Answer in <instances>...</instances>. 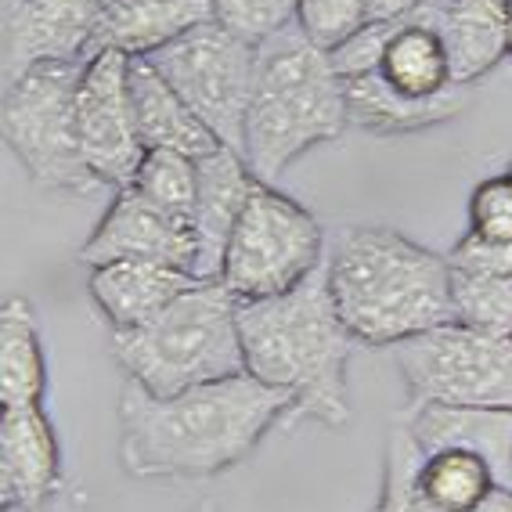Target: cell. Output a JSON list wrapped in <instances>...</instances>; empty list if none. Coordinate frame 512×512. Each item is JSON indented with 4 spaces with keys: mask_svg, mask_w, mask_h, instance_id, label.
<instances>
[{
    "mask_svg": "<svg viewBox=\"0 0 512 512\" xmlns=\"http://www.w3.org/2000/svg\"><path fill=\"white\" fill-rule=\"evenodd\" d=\"M289 412L293 397L249 372L174 397L127 379L116 404L119 466L138 480H213L242 466Z\"/></svg>",
    "mask_w": 512,
    "mask_h": 512,
    "instance_id": "1",
    "label": "cell"
},
{
    "mask_svg": "<svg viewBox=\"0 0 512 512\" xmlns=\"http://www.w3.org/2000/svg\"><path fill=\"white\" fill-rule=\"evenodd\" d=\"M339 321L361 347H397L455 321L451 260L394 228H343L325 256Z\"/></svg>",
    "mask_w": 512,
    "mask_h": 512,
    "instance_id": "2",
    "label": "cell"
},
{
    "mask_svg": "<svg viewBox=\"0 0 512 512\" xmlns=\"http://www.w3.org/2000/svg\"><path fill=\"white\" fill-rule=\"evenodd\" d=\"M246 372L293 397L289 422L343 430L350 422V354L354 336L339 321L325 267L293 293L238 303Z\"/></svg>",
    "mask_w": 512,
    "mask_h": 512,
    "instance_id": "3",
    "label": "cell"
},
{
    "mask_svg": "<svg viewBox=\"0 0 512 512\" xmlns=\"http://www.w3.org/2000/svg\"><path fill=\"white\" fill-rule=\"evenodd\" d=\"M347 127V83L329 51L314 47L296 26L260 44L242 148L260 181L275 184L307 148L336 141Z\"/></svg>",
    "mask_w": 512,
    "mask_h": 512,
    "instance_id": "4",
    "label": "cell"
},
{
    "mask_svg": "<svg viewBox=\"0 0 512 512\" xmlns=\"http://www.w3.org/2000/svg\"><path fill=\"white\" fill-rule=\"evenodd\" d=\"M112 357L127 379L156 397L242 375L238 300L220 282H195L148 325L112 332Z\"/></svg>",
    "mask_w": 512,
    "mask_h": 512,
    "instance_id": "5",
    "label": "cell"
},
{
    "mask_svg": "<svg viewBox=\"0 0 512 512\" xmlns=\"http://www.w3.org/2000/svg\"><path fill=\"white\" fill-rule=\"evenodd\" d=\"M87 62H37L4 80V141L44 192L94 195L101 181L87 170L76 134V94Z\"/></svg>",
    "mask_w": 512,
    "mask_h": 512,
    "instance_id": "6",
    "label": "cell"
},
{
    "mask_svg": "<svg viewBox=\"0 0 512 512\" xmlns=\"http://www.w3.org/2000/svg\"><path fill=\"white\" fill-rule=\"evenodd\" d=\"M325 231L303 202L260 181L224 249L217 282L238 303L293 293L325 267Z\"/></svg>",
    "mask_w": 512,
    "mask_h": 512,
    "instance_id": "7",
    "label": "cell"
},
{
    "mask_svg": "<svg viewBox=\"0 0 512 512\" xmlns=\"http://www.w3.org/2000/svg\"><path fill=\"white\" fill-rule=\"evenodd\" d=\"M394 361L408 390V404L512 412V339L448 321L408 343H397Z\"/></svg>",
    "mask_w": 512,
    "mask_h": 512,
    "instance_id": "8",
    "label": "cell"
},
{
    "mask_svg": "<svg viewBox=\"0 0 512 512\" xmlns=\"http://www.w3.org/2000/svg\"><path fill=\"white\" fill-rule=\"evenodd\" d=\"M256 51L260 47L224 29L220 22H202L163 51L148 55L184 105L210 127L220 145L246 148V116L253 98Z\"/></svg>",
    "mask_w": 512,
    "mask_h": 512,
    "instance_id": "9",
    "label": "cell"
},
{
    "mask_svg": "<svg viewBox=\"0 0 512 512\" xmlns=\"http://www.w3.org/2000/svg\"><path fill=\"white\" fill-rule=\"evenodd\" d=\"M130 55L98 51L83 65L80 94H76V134H80L83 163L101 188H123L138 177L145 145L138 138L134 105H130Z\"/></svg>",
    "mask_w": 512,
    "mask_h": 512,
    "instance_id": "10",
    "label": "cell"
},
{
    "mask_svg": "<svg viewBox=\"0 0 512 512\" xmlns=\"http://www.w3.org/2000/svg\"><path fill=\"white\" fill-rule=\"evenodd\" d=\"M76 256L87 267H105L116 260H156V264L192 271L195 228L156 206L141 188L123 184Z\"/></svg>",
    "mask_w": 512,
    "mask_h": 512,
    "instance_id": "11",
    "label": "cell"
},
{
    "mask_svg": "<svg viewBox=\"0 0 512 512\" xmlns=\"http://www.w3.org/2000/svg\"><path fill=\"white\" fill-rule=\"evenodd\" d=\"M112 0H4V80L37 62H87Z\"/></svg>",
    "mask_w": 512,
    "mask_h": 512,
    "instance_id": "12",
    "label": "cell"
},
{
    "mask_svg": "<svg viewBox=\"0 0 512 512\" xmlns=\"http://www.w3.org/2000/svg\"><path fill=\"white\" fill-rule=\"evenodd\" d=\"M65 484L62 444L44 404L4 408L0 419V502L4 512H44Z\"/></svg>",
    "mask_w": 512,
    "mask_h": 512,
    "instance_id": "13",
    "label": "cell"
},
{
    "mask_svg": "<svg viewBox=\"0 0 512 512\" xmlns=\"http://www.w3.org/2000/svg\"><path fill=\"white\" fill-rule=\"evenodd\" d=\"M199 166V199H195V267L199 282H217L224 267V249L235 231L238 217L246 210L249 195L260 177L249 170L246 156L235 148L220 145L210 156L195 159Z\"/></svg>",
    "mask_w": 512,
    "mask_h": 512,
    "instance_id": "14",
    "label": "cell"
},
{
    "mask_svg": "<svg viewBox=\"0 0 512 512\" xmlns=\"http://www.w3.org/2000/svg\"><path fill=\"white\" fill-rule=\"evenodd\" d=\"M195 282L199 278L184 267L156 264V260H116V264L91 267L87 293L112 332H130L163 314Z\"/></svg>",
    "mask_w": 512,
    "mask_h": 512,
    "instance_id": "15",
    "label": "cell"
},
{
    "mask_svg": "<svg viewBox=\"0 0 512 512\" xmlns=\"http://www.w3.org/2000/svg\"><path fill=\"white\" fill-rule=\"evenodd\" d=\"M397 419L408 426L419 451L469 448L491 462L498 484L512 487V412L509 408H451L408 404Z\"/></svg>",
    "mask_w": 512,
    "mask_h": 512,
    "instance_id": "16",
    "label": "cell"
},
{
    "mask_svg": "<svg viewBox=\"0 0 512 512\" xmlns=\"http://www.w3.org/2000/svg\"><path fill=\"white\" fill-rule=\"evenodd\" d=\"M469 101H473V87H462V83L448 87L444 94H433V98H412V94L390 87L379 73L347 80L350 127L375 134V138H408V134L433 130L462 116Z\"/></svg>",
    "mask_w": 512,
    "mask_h": 512,
    "instance_id": "17",
    "label": "cell"
},
{
    "mask_svg": "<svg viewBox=\"0 0 512 512\" xmlns=\"http://www.w3.org/2000/svg\"><path fill=\"white\" fill-rule=\"evenodd\" d=\"M130 105H134V123L145 152H181V156L202 159L217 152L220 141L210 134V127L184 105L181 94L159 76V69L148 58H130Z\"/></svg>",
    "mask_w": 512,
    "mask_h": 512,
    "instance_id": "18",
    "label": "cell"
},
{
    "mask_svg": "<svg viewBox=\"0 0 512 512\" xmlns=\"http://www.w3.org/2000/svg\"><path fill=\"white\" fill-rule=\"evenodd\" d=\"M213 19L210 0H112L94 40L98 51L148 58Z\"/></svg>",
    "mask_w": 512,
    "mask_h": 512,
    "instance_id": "19",
    "label": "cell"
},
{
    "mask_svg": "<svg viewBox=\"0 0 512 512\" xmlns=\"http://www.w3.org/2000/svg\"><path fill=\"white\" fill-rule=\"evenodd\" d=\"M440 40L448 51L451 80L476 87L509 58V0H444Z\"/></svg>",
    "mask_w": 512,
    "mask_h": 512,
    "instance_id": "20",
    "label": "cell"
},
{
    "mask_svg": "<svg viewBox=\"0 0 512 512\" xmlns=\"http://www.w3.org/2000/svg\"><path fill=\"white\" fill-rule=\"evenodd\" d=\"M47 397V357L37 314L26 296H11L0 311V401L29 408Z\"/></svg>",
    "mask_w": 512,
    "mask_h": 512,
    "instance_id": "21",
    "label": "cell"
},
{
    "mask_svg": "<svg viewBox=\"0 0 512 512\" xmlns=\"http://www.w3.org/2000/svg\"><path fill=\"white\" fill-rule=\"evenodd\" d=\"M498 487L491 462L469 448L422 451L415 491L426 512H473Z\"/></svg>",
    "mask_w": 512,
    "mask_h": 512,
    "instance_id": "22",
    "label": "cell"
},
{
    "mask_svg": "<svg viewBox=\"0 0 512 512\" xmlns=\"http://www.w3.org/2000/svg\"><path fill=\"white\" fill-rule=\"evenodd\" d=\"M455 321L487 336L512 339V275H466L451 271Z\"/></svg>",
    "mask_w": 512,
    "mask_h": 512,
    "instance_id": "23",
    "label": "cell"
},
{
    "mask_svg": "<svg viewBox=\"0 0 512 512\" xmlns=\"http://www.w3.org/2000/svg\"><path fill=\"white\" fill-rule=\"evenodd\" d=\"M134 188L148 195V199L163 206L166 213L188 220L195 217V199H199V166L192 156H181V152H145L138 166V177H134Z\"/></svg>",
    "mask_w": 512,
    "mask_h": 512,
    "instance_id": "24",
    "label": "cell"
},
{
    "mask_svg": "<svg viewBox=\"0 0 512 512\" xmlns=\"http://www.w3.org/2000/svg\"><path fill=\"white\" fill-rule=\"evenodd\" d=\"M419 444L401 419L390 426L383 444V480L372 512H426L415 491V466H419Z\"/></svg>",
    "mask_w": 512,
    "mask_h": 512,
    "instance_id": "25",
    "label": "cell"
},
{
    "mask_svg": "<svg viewBox=\"0 0 512 512\" xmlns=\"http://www.w3.org/2000/svg\"><path fill=\"white\" fill-rule=\"evenodd\" d=\"M213 22L238 33L249 44H267L282 29L296 26L300 0H210Z\"/></svg>",
    "mask_w": 512,
    "mask_h": 512,
    "instance_id": "26",
    "label": "cell"
},
{
    "mask_svg": "<svg viewBox=\"0 0 512 512\" xmlns=\"http://www.w3.org/2000/svg\"><path fill=\"white\" fill-rule=\"evenodd\" d=\"M368 22V0H300L296 29L321 51H336Z\"/></svg>",
    "mask_w": 512,
    "mask_h": 512,
    "instance_id": "27",
    "label": "cell"
},
{
    "mask_svg": "<svg viewBox=\"0 0 512 512\" xmlns=\"http://www.w3.org/2000/svg\"><path fill=\"white\" fill-rule=\"evenodd\" d=\"M469 231L491 242H512V177L494 174L469 195Z\"/></svg>",
    "mask_w": 512,
    "mask_h": 512,
    "instance_id": "28",
    "label": "cell"
},
{
    "mask_svg": "<svg viewBox=\"0 0 512 512\" xmlns=\"http://www.w3.org/2000/svg\"><path fill=\"white\" fill-rule=\"evenodd\" d=\"M401 22H365L354 37L343 40L336 51H329L339 80L347 83V80H357V76L379 73V65H383V55H386V44H390V37L397 33Z\"/></svg>",
    "mask_w": 512,
    "mask_h": 512,
    "instance_id": "29",
    "label": "cell"
},
{
    "mask_svg": "<svg viewBox=\"0 0 512 512\" xmlns=\"http://www.w3.org/2000/svg\"><path fill=\"white\" fill-rule=\"evenodd\" d=\"M448 260L451 271H466V275H512V242H491V238L466 231L448 253Z\"/></svg>",
    "mask_w": 512,
    "mask_h": 512,
    "instance_id": "30",
    "label": "cell"
},
{
    "mask_svg": "<svg viewBox=\"0 0 512 512\" xmlns=\"http://www.w3.org/2000/svg\"><path fill=\"white\" fill-rule=\"evenodd\" d=\"M426 0H368V22H401L422 8Z\"/></svg>",
    "mask_w": 512,
    "mask_h": 512,
    "instance_id": "31",
    "label": "cell"
},
{
    "mask_svg": "<svg viewBox=\"0 0 512 512\" xmlns=\"http://www.w3.org/2000/svg\"><path fill=\"white\" fill-rule=\"evenodd\" d=\"M473 512H512V487H494L491 494H487L484 502L476 505Z\"/></svg>",
    "mask_w": 512,
    "mask_h": 512,
    "instance_id": "32",
    "label": "cell"
},
{
    "mask_svg": "<svg viewBox=\"0 0 512 512\" xmlns=\"http://www.w3.org/2000/svg\"><path fill=\"white\" fill-rule=\"evenodd\" d=\"M188 512H220V505L213 502V498H202V502H195Z\"/></svg>",
    "mask_w": 512,
    "mask_h": 512,
    "instance_id": "33",
    "label": "cell"
},
{
    "mask_svg": "<svg viewBox=\"0 0 512 512\" xmlns=\"http://www.w3.org/2000/svg\"><path fill=\"white\" fill-rule=\"evenodd\" d=\"M509 55H512V0H509Z\"/></svg>",
    "mask_w": 512,
    "mask_h": 512,
    "instance_id": "34",
    "label": "cell"
},
{
    "mask_svg": "<svg viewBox=\"0 0 512 512\" xmlns=\"http://www.w3.org/2000/svg\"><path fill=\"white\" fill-rule=\"evenodd\" d=\"M505 174H509V177H512V159H509V166H505Z\"/></svg>",
    "mask_w": 512,
    "mask_h": 512,
    "instance_id": "35",
    "label": "cell"
}]
</instances>
